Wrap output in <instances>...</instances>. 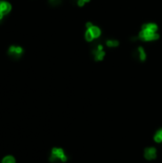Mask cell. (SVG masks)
I'll return each instance as SVG.
<instances>
[{
  "label": "cell",
  "mask_w": 162,
  "mask_h": 163,
  "mask_svg": "<svg viewBox=\"0 0 162 163\" xmlns=\"http://www.w3.org/2000/svg\"><path fill=\"white\" fill-rule=\"evenodd\" d=\"M153 139L155 143H162V128H159L158 130L155 131Z\"/></svg>",
  "instance_id": "cell-10"
},
{
  "label": "cell",
  "mask_w": 162,
  "mask_h": 163,
  "mask_svg": "<svg viewBox=\"0 0 162 163\" xmlns=\"http://www.w3.org/2000/svg\"><path fill=\"white\" fill-rule=\"evenodd\" d=\"M137 52H138V57H139V61L141 63H144L147 60V52H146V50L143 46H138L137 48Z\"/></svg>",
  "instance_id": "cell-5"
},
{
  "label": "cell",
  "mask_w": 162,
  "mask_h": 163,
  "mask_svg": "<svg viewBox=\"0 0 162 163\" xmlns=\"http://www.w3.org/2000/svg\"><path fill=\"white\" fill-rule=\"evenodd\" d=\"M91 31V33H92V34H93V38H95V40H96V39H98L99 37L101 36V34H102V31H101V29L98 27V26H96V25H93V27L91 28V29H89Z\"/></svg>",
  "instance_id": "cell-8"
},
{
  "label": "cell",
  "mask_w": 162,
  "mask_h": 163,
  "mask_svg": "<svg viewBox=\"0 0 162 163\" xmlns=\"http://www.w3.org/2000/svg\"><path fill=\"white\" fill-rule=\"evenodd\" d=\"M84 1H85L86 3H90V2H91V0H84Z\"/></svg>",
  "instance_id": "cell-14"
},
{
  "label": "cell",
  "mask_w": 162,
  "mask_h": 163,
  "mask_svg": "<svg viewBox=\"0 0 162 163\" xmlns=\"http://www.w3.org/2000/svg\"><path fill=\"white\" fill-rule=\"evenodd\" d=\"M49 3L51 4V6L57 7L62 3V0H49Z\"/></svg>",
  "instance_id": "cell-13"
},
{
  "label": "cell",
  "mask_w": 162,
  "mask_h": 163,
  "mask_svg": "<svg viewBox=\"0 0 162 163\" xmlns=\"http://www.w3.org/2000/svg\"><path fill=\"white\" fill-rule=\"evenodd\" d=\"M137 35L139 40L143 42H155L160 38V34L158 33H151L145 30H140Z\"/></svg>",
  "instance_id": "cell-2"
},
{
  "label": "cell",
  "mask_w": 162,
  "mask_h": 163,
  "mask_svg": "<svg viewBox=\"0 0 162 163\" xmlns=\"http://www.w3.org/2000/svg\"><path fill=\"white\" fill-rule=\"evenodd\" d=\"M158 155V149L154 146L146 147V148L143 150V156H144V159L148 161H153L155 159H156Z\"/></svg>",
  "instance_id": "cell-3"
},
{
  "label": "cell",
  "mask_w": 162,
  "mask_h": 163,
  "mask_svg": "<svg viewBox=\"0 0 162 163\" xmlns=\"http://www.w3.org/2000/svg\"><path fill=\"white\" fill-rule=\"evenodd\" d=\"M0 163H16V159L13 155H6L2 157Z\"/></svg>",
  "instance_id": "cell-9"
},
{
  "label": "cell",
  "mask_w": 162,
  "mask_h": 163,
  "mask_svg": "<svg viewBox=\"0 0 162 163\" xmlns=\"http://www.w3.org/2000/svg\"><path fill=\"white\" fill-rule=\"evenodd\" d=\"M120 45V42L117 39H113V38H110V39H106L105 40V46L107 48L110 49H116L117 47H119Z\"/></svg>",
  "instance_id": "cell-6"
},
{
  "label": "cell",
  "mask_w": 162,
  "mask_h": 163,
  "mask_svg": "<svg viewBox=\"0 0 162 163\" xmlns=\"http://www.w3.org/2000/svg\"><path fill=\"white\" fill-rule=\"evenodd\" d=\"M141 30H145L151 31V33H158V25L155 22H147L143 23L141 26Z\"/></svg>",
  "instance_id": "cell-4"
},
{
  "label": "cell",
  "mask_w": 162,
  "mask_h": 163,
  "mask_svg": "<svg viewBox=\"0 0 162 163\" xmlns=\"http://www.w3.org/2000/svg\"><path fill=\"white\" fill-rule=\"evenodd\" d=\"M69 160V156L61 147H53L49 155V161L51 163H66Z\"/></svg>",
  "instance_id": "cell-1"
},
{
  "label": "cell",
  "mask_w": 162,
  "mask_h": 163,
  "mask_svg": "<svg viewBox=\"0 0 162 163\" xmlns=\"http://www.w3.org/2000/svg\"><path fill=\"white\" fill-rule=\"evenodd\" d=\"M84 39L85 41H87L88 43H91V42H93L95 41V38H93V36L91 33L90 30H86L85 31V34H84Z\"/></svg>",
  "instance_id": "cell-11"
},
{
  "label": "cell",
  "mask_w": 162,
  "mask_h": 163,
  "mask_svg": "<svg viewBox=\"0 0 162 163\" xmlns=\"http://www.w3.org/2000/svg\"><path fill=\"white\" fill-rule=\"evenodd\" d=\"M22 54H23V49L21 48V47H15L14 52H13V54L12 55L17 58V57H19Z\"/></svg>",
  "instance_id": "cell-12"
},
{
  "label": "cell",
  "mask_w": 162,
  "mask_h": 163,
  "mask_svg": "<svg viewBox=\"0 0 162 163\" xmlns=\"http://www.w3.org/2000/svg\"><path fill=\"white\" fill-rule=\"evenodd\" d=\"M11 9H12V6L10 3L5 2V1H0V13H2L5 15L11 12Z\"/></svg>",
  "instance_id": "cell-7"
}]
</instances>
